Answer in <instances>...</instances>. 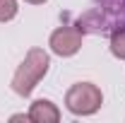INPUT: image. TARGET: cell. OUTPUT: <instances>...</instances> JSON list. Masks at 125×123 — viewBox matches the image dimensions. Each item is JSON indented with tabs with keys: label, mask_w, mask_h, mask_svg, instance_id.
Segmentation results:
<instances>
[{
	"label": "cell",
	"mask_w": 125,
	"mask_h": 123,
	"mask_svg": "<svg viewBox=\"0 0 125 123\" xmlns=\"http://www.w3.org/2000/svg\"><path fill=\"white\" fill-rule=\"evenodd\" d=\"M111 53H113L115 58L125 61V29L115 31V34L111 36Z\"/></svg>",
	"instance_id": "6"
},
{
	"label": "cell",
	"mask_w": 125,
	"mask_h": 123,
	"mask_svg": "<svg viewBox=\"0 0 125 123\" xmlns=\"http://www.w3.org/2000/svg\"><path fill=\"white\" fill-rule=\"evenodd\" d=\"M77 24L84 34L113 36L125 29V0H92V5L79 15Z\"/></svg>",
	"instance_id": "1"
},
{
	"label": "cell",
	"mask_w": 125,
	"mask_h": 123,
	"mask_svg": "<svg viewBox=\"0 0 125 123\" xmlns=\"http://www.w3.org/2000/svg\"><path fill=\"white\" fill-rule=\"evenodd\" d=\"M82 36H84V31H82L79 24L58 27V29L51 34L48 46H51V51H53L55 56H60V58H70V56H75L79 48H82Z\"/></svg>",
	"instance_id": "4"
},
{
	"label": "cell",
	"mask_w": 125,
	"mask_h": 123,
	"mask_svg": "<svg viewBox=\"0 0 125 123\" xmlns=\"http://www.w3.org/2000/svg\"><path fill=\"white\" fill-rule=\"evenodd\" d=\"M24 2H29V5H43L46 0H24Z\"/></svg>",
	"instance_id": "8"
},
{
	"label": "cell",
	"mask_w": 125,
	"mask_h": 123,
	"mask_svg": "<svg viewBox=\"0 0 125 123\" xmlns=\"http://www.w3.org/2000/svg\"><path fill=\"white\" fill-rule=\"evenodd\" d=\"M48 68H51V56L46 51L39 48V46L29 48L27 56H24V61L19 63V68L12 75V89L19 97H29L36 89V85L46 77Z\"/></svg>",
	"instance_id": "2"
},
{
	"label": "cell",
	"mask_w": 125,
	"mask_h": 123,
	"mask_svg": "<svg viewBox=\"0 0 125 123\" xmlns=\"http://www.w3.org/2000/svg\"><path fill=\"white\" fill-rule=\"evenodd\" d=\"M29 121L31 123H58L60 121V109L51 99H36L29 109Z\"/></svg>",
	"instance_id": "5"
},
{
	"label": "cell",
	"mask_w": 125,
	"mask_h": 123,
	"mask_svg": "<svg viewBox=\"0 0 125 123\" xmlns=\"http://www.w3.org/2000/svg\"><path fill=\"white\" fill-rule=\"evenodd\" d=\"M17 10H19L17 0H0V22H10V19H15V17H17Z\"/></svg>",
	"instance_id": "7"
},
{
	"label": "cell",
	"mask_w": 125,
	"mask_h": 123,
	"mask_svg": "<svg viewBox=\"0 0 125 123\" xmlns=\"http://www.w3.org/2000/svg\"><path fill=\"white\" fill-rule=\"evenodd\" d=\"M104 104L101 89L92 82H77L65 92V106L75 116H92Z\"/></svg>",
	"instance_id": "3"
}]
</instances>
